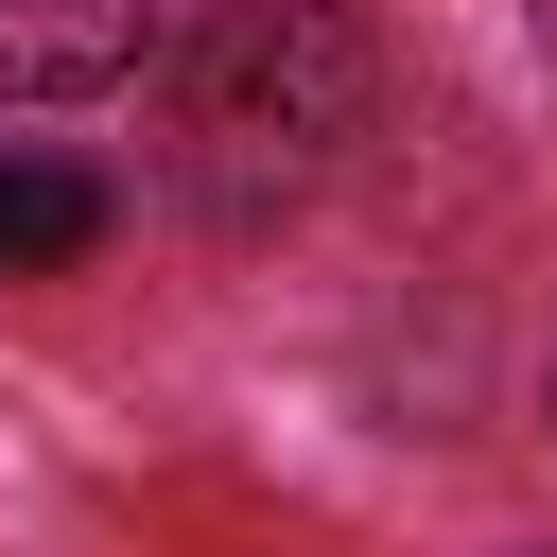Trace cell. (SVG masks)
<instances>
[{
	"label": "cell",
	"mask_w": 557,
	"mask_h": 557,
	"mask_svg": "<svg viewBox=\"0 0 557 557\" xmlns=\"http://www.w3.org/2000/svg\"><path fill=\"white\" fill-rule=\"evenodd\" d=\"M366 122V35L331 0H209L174 35V191L209 226L296 209Z\"/></svg>",
	"instance_id": "obj_1"
},
{
	"label": "cell",
	"mask_w": 557,
	"mask_h": 557,
	"mask_svg": "<svg viewBox=\"0 0 557 557\" xmlns=\"http://www.w3.org/2000/svg\"><path fill=\"white\" fill-rule=\"evenodd\" d=\"M157 52V0H0V87L17 104H87Z\"/></svg>",
	"instance_id": "obj_2"
},
{
	"label": "cell",
	"mask_w": 557,
	"mask_h": 557,
	"mask_svg": "<svg viewBox=\"0 0 557 557\" xmlns=\"http://www.w3.org/2000/svg\"><path fill=\"white\" fill-rule=\"evenodd\" d=\"M122 226V191L87 174V157H0V278H52V261H87Z\"/></svg>",
	"instance_id": "obj_3"
},
{
	"label": "cell",
	"mask_w": 557,
	"mask_h": 557,
	"mask_svg": "<svg viewBox=\"0 0 557 557\" xmlns=\"http://www.w3.org/2000/svg\"><path fill=\"white\" fill-rule=\"evenodd\" d=\"M522 35H540V52H557V0H522Z\"/></svg>",
	"instance_id": "obj_4"
}]
</instances>
